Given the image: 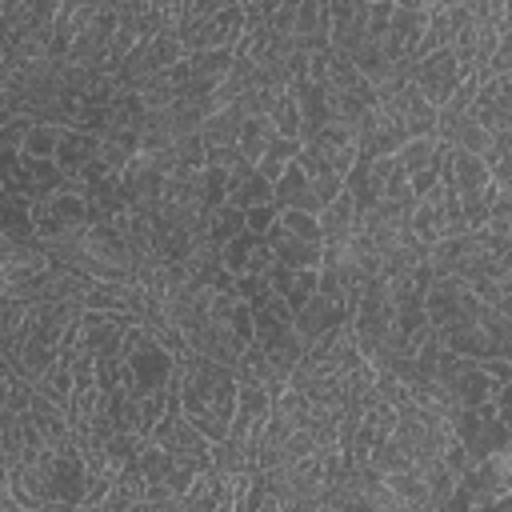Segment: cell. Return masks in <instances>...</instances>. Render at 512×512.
<instances>
[{
    "mask_svg": "<svg viewBox=\"0 0 512 512\" xmlns=\"http://www.w3.org/2000/svg\"><path fill=\"white\" fill-rule=\"evenodd\" d=\"M176 388H180V408L184 416L208 436V440H224L236 416V400H240V376L232 364H220L204 352H188L180 360L176 372Z\"/></svg>",
    "mask_w": 512,
    "mask_h": 512,
    "instance_id": "6da1fadb",
    "label": "cell"
},
{
    "mask_svg": "<svg viewBox=\"0 0 512 512\" xmlns=\"http://www.w3.org/2000/svg\"><path fill=\"white\" fill-rule=\"evenodd\" d=\"M180 372V356L140 320L124 332L120 344V388L136 392V396H152V392H168L176 384Z\"/></svg>",
    "mask_w": 512,
    "mask_h": 512,
    "instance_id": "7a4b0ae2",
    "label": "cell"
},
{
    "mask_svg": "<svg viewBox=\"0 0 512 512\" xmlns=\"http://www.w3.org/2000/svg\"><path fill=\"white\" fill-rule=\"evenodd\" d=\"M436 384H440V396H444L452 416L460 408H468V404H488L496 396V388H500V380L484 368V360H472V356L452 352V348H440Z\"/></svg>",
    "mask_w": 512,
    "mask_h": 512,
    "instance_id": "3957f363",
    "label": "cell"
},
{
    "mask_svg": "<svg viewBox=\"0 0 512 512\" xmlns=\"http://www.w3.org/2000/svg\"><path fill=\"white\" fill-rule=\"evenodd\" d=\"M268 244L276 252L280 264H296V268H320L324 260V228H320V212H304V208H280Z\"/></svg>",
    "mask_w": 512,
    "mask_h": 512,
    "instance_id": "277c9868",
    "label": "cell"
},
{
    "mask_svg": "<svg viewBox=\"0 0 512 512\" xmlns=\"http://www.w3.org/2000/svg\"><path fill=\"white\" fill-rule=\"evenodd\" d=\"M392 328H396V304H392V292H388V276H372L360 292L356 312H352L356 344L372 364L384 356V348L392 340Z\"/></svg>",
    "mask_w": 512,
    "mask_h": 512,
    "instance_id": "5b68a950",
    "label": "cell"
},
{
    "mask_svg": "<svg viewBox=\"0 0 512 512\" xmlns=\"http://www.w3.org/2000/svg\"><path fill=\"white\" fill-rule=\"evenodd\" d=\"M412 232L428 244L444 240V236H456V232H468V220H464V208H460V196L448 180L432 184L428 192H420L412 200Z\"/></svg>",
    "mask_w": 512,
    "mask_h": 512,
    "instance_id": "8992f818",
    "label": "cell"
},
{
    "mask_svg": "<svg viewBox=\"0 0 512 512\" xmlns=\"http://www.w3.org/2000/svg\"><path fill=\"white\" fill-rule=\"evenodd\" d=\"M452 432L456 440L464 444L468 460H484V456H496V452H508L512 448V428L500 420L496 404H468L452 416Z\"/></svg>",
    "mask_w": 512,
    "mask_h": 512,
    "instance_id": "52a82bcc",
    "label": "cell"
},
{
    "mask_svg": "<svg viewBox=\"0 0 512 512\" xmlns=\"http://www.w3.org/2000/svg\"><path fill=\"white\" fill-rule=\"evenodd\" d=\"M424 308H428V320H432V328H436V336H440V332H448V328H460V324L476 320V316L484 312V300L476 296V288H472L468 280H460V276H440V272H436L432 284H428Z\"/></svg>",
    "mask_w": 512,
    "mask_h": 512,
    "instance_id": "ba28073f",
    "label": "cell"
},
{
    "mask_svg": "<svg viewBox=\"0 0 512 512\" xmlns=\"http://www.w3.org/2000/svg\"><path fill=\"white\" fill-rule=\"evenodd\" d=\"M248 28V8L244 0H228L224 8H216L204 20H188L176 28L184 52H200V48H236V40Z\"/></svg>",
    "mask_w": 512,
    "mask_h": 512,
    "instance_id": "9c48e42d",
    "label": "cell"
},
{
    "mask_svg": "<svg viewBox=\"0 0 512 512\" xmlns=\"http://www.w3.org/2000/svg\"><path fill=\"white\" fill-rule=\"evenodd\" d=\"M272 404L276 396L252 380V376H240V400H236V416H232V428H228V440L240 444L252 460H256V448H260V436H264V424L272 416Z\"/></svg>",
    "mask_w": 512,
    "mask_h": 512,
    "instance_id": "30bf717a",
    "label": "cell"
},
{
    "mask_svg": "<svg viewBox=\"0 0 512 512\" xmlns=\"http://www.w3.org/2000/svg\"><path fill=\"white\" fill-rule=\"evenodd\" d=\"M468 76H472V72L460 64V56H456L452 48H436V52H428L424 60L412 64V84H416L436 108H440Z\"/></svg>",
    "mask_w": 512,
    "mask_h": 512,
    "instance_id": "8fae6325",
    "label": "cell"
},
{
    "mask_svg": "<svg viewBox=\"0 0 512 512\" xmlns=\"http://www.w3.org/2000/svg\"><path fill=\"white\" fill-rule=\"evenodd\" d=\"M240 120H244V104H224L216 108L204 124H200V136H204V148H208V164H220V168H232L244 160L240 152Z\"/></svg>",
    "mask_w": 512,
    "mask_h": 512,
    "instance_id": "7c38bea8",
    "label": "cell"
},
{
    "mask_svg": "<svg viewBox=\"0 0 512 512\" xmlns=\"http://www.w3.org/2000/svg\"><path fill=\"white\" fill-rule=\"evenodd\" d=\"M348 320H352L348 300L336 296V292H324V288H316V296H312L304 308H296V332H300L308 344L320 340V336H328L332 328H340V324H348Z\"/></svg>",
    "mask_w": 512,
    "mask_h": 512,
    "instance_id": "4fadbf2b",
    "label": "cell"
},
{
    "mask_svg": "<svg viewBox=\"0 0 512 512\" xmlns=\"http://www.w3.org/2000/svg\"><path fill=\"white\" fill-rule=\"evenodd\" d=\"M428 16H432L428 8H400L396 4L392 20H388V32H384L388 60H416V44H420V36L428 28Z\"/></svg>",
    "mask_w": 512,
    "mask_h": 512,
    "instance_id": "5bb4252c",
    "label": "cell"
},
{
    "mask_svg": "<svg viewBox=\"0 0 512 512\" xmlns=\"http://www.w3.org/2000/svg\"><path fill=\"white\" fill-rule=\"evenodd\" d=\"M304 144H308V148H316L324 160H332L344 176H348V168H352V164H356V156H360L356 128H352V124H344V120H328V124H320Z\"/></svg>",
    "mask_w": 512,
    "mask_h": 512,
    "instance_id": "9a60e30c",
    "label": "cell"
},
{
    "mask_svg": "<svg viewBox=\"0 0 512 512\" xmlns=\"http://www.w3.org/2000/svg\"><path fill=\"white\" fill-rule=\"evenodd\" d=\"M268 200H276V184L252 160H240V164L228 168V204L248 212V208L268 204Z\"/></svg>",
    "mask_w": 512,
    "mask_h": 512,
    "instance_id": "2e32d148",
    "label": "cell"
},
{
    "mask_svg": "<svg viewBox=\"0 0 512 512\" xmlns=\"http://www.w3.org/2000/svg\"><path fill=\"white\" fill-rule=\"evenodd\" d=\"M276 204L280 208H304V212H320L324 208L320 204V192H316V184H312V176H308V168H304L300 156L276 180Z\"/></svg>",
    "mask_w": 512,
    "mask_h": 512,
    "instance_id": "e0dca14e",
    "label": "cell"
},
{
    "mask_svg": "<svg viewBox=\"0 0 512 512\" xmlns=\"http://www.w3.org/2000/svg\"><path fill=\"white\" fill-rule=\"evenodd\" d=\"M268 280H272L276 296H284L292 308H304L316 296V288H320V268H296V264H280L276 260Z\"/></svg>",
    "mask_w": 512,
    "mask_h": 512,
    "instance_id": "ac0fdd59",
    "label": "cell"
},
{
    "mask_svg": "<svg viewBox=\"0 0 512 512\" xmlns=\"http://www.w3.org/2000/svg\"><path fill=\"white\" fill-rule=\"evenodd\" d=\"M320 228H324V244H348L352 232L360 228V212H356V200L348 188L336 192V200H328L320 208Z\"/></svg>",
    "mask_w": 512,
    "mask_h": 512,
    "instance_id": "d6986e66",
    "label": "cell"
},
{
    "mask_svg": "<svg viewBox=\"0 0 512 512\" xmlns=\"http://www.w3.org/2000/svg\"><path fill=\"white\" fill-rule=\"evenodd\" d=\"M96 152H100V136H96V132H88V128H64L60 148H56L52 160L76 180V176L96 160Z\"/></svg>",
    "mask_w": 512,
    "mask_h": 512,
    "instance_id": "ffe728a7",
    "label": "cell"
},
{
    "mask_svg": "<svg viewBox=\"0 0 512 512\" xmlns=\"http://www.w3.org/2000/svg\"><path fill=\"white\" fill-rule=\"evenodd\" d=\"M276 136L280 132H276V124H272L268 112H244V120H240V152H244V160L256 164Z\"/></svg>",
    "mask_w": 512,
    "mask_h": 512,
    "instance_id": "44dd1931",
    "label": "cell"
},
{
    "mask_svg": "<svg viewBox=\"0 0 512 512\" xmlns=\"http://www.w3.org/2000/svg\"><path fill=\"white\" fill-rule=\"evenodd\" d=\"M388 484H392V492L400 496L404 512H408V508H432L428 476H424L420 464H408V468H400V472H388Z\"/></svg>",
    "mask_w": 512,
    "mask_h": 512,
    "instance_id": "7402d4cb",
    "label": "cell"
},
{
    "mask_svg": "<svg viewBox=\"0 0 512 512\" xmlns=\"http://www.w3.org/2000/svg\"><path fill=\"white\" fill-rule=\"evenodd\" d=\"M300 148H304V140H300V136H276V140L268 144V152L256 160V168H260V172H264V176L276 184V180L284 176V168H288V164L300 156Z\"/></svg>",
    "mask_w": 512,
    "mask_h": 512,
    "instance_id": "603a6c76",
    "label": "cell"
},
{
    "mask_svg": "<svg viewBox=\"0 0 512 512\" xmlns=\"http://www.w3.org/2000/svg\"><path fill=\"white\" fill-rule=\"evenodd\" d=\"M268 116H272V124H276L280 136H300V140H304V116H300V104H296V92H292V88H284V92L272 100Z\"/></svg>",
    "mask_w": 512,
    "mask_h": 512,
    "instance_id": "cb8c5ba5",
    "label": "cell"
},
{
    "mask_svg": "<svg viewBox=\"0 0 512 512\" xmlns=\"http://www.w3.org/2000/svg\"><path fill=\"white\" fill-rule=\"evenodd\" d=\"M496 196H500V184H496V180H492V184H484V188H476V192H464V196H460V208H464L468 228H484V224L492 220Z\"/></svg>",
    "mask_w": 512,
    "mask_h": 512,
    "instance_id": "d4e9b609",
    "label": "cell"
},
{
    "mask_svg": "<svg viewBox=\"0 0 512 512\" xmlns=\"http://www.w3.org/2000/svg\"><path fill=\"white\" fill-rule=\"evenodd\" d=\"M36 388L48 396V400H56V404H64L68 408V400H72V388H76V376H72V364L60 356L40 380H36Z\"/></svg>",
    "mask_w": 512,
    "mask_h": 512,
    "instance_id": "484cf974",
    "label": "cell"
},
{
    "mask_svg": "<svg viewBox=\"0 0 512 512\" xmlns=\"http://www.w3.org/2000/svg\"><path fill=\"white\" fill-rule=\"evenodd\" d=\"M60 136H64V128H60V124H32V128H28V136H24L20 156L52 160V156H56V148H60Z\"/></svg>",
    "mask_w": 512,
    "mask_h": 512,
    "instance_id": "4316f807",
    "label": "cell"
},
{
    "mask_svg": "<svg viewBox=\"0 0 512 512\" xmlns=\"http://www.w3.org/2000/svg\"><path fill=\"white\" fill-rule=\"evenodd\" d=\"M244 232V208H236V204H220L212 216H208V236L224 248L232 236H240Z\"/></svg>",
    "mask_w": 512,
    "mask_h": 512,
    "instance_id": "83f0119b",
    "label": "cell"
},
{
    "mask_svg": "<svg viewBox=\"0 0 512 512\" xmlns=\"http://www.w3.org/2000/svg\"><path fill=\"white\" fill-rule=\"evenodd\" d=\"M256 240H264V236H252L248 228L240 232V236H232L220 252H224V268L232 272V276H244L248 272V260H252V252H256Z\"/></svg>",
    "mask_w": 512,
    "mask_h": 512,
    "instance_id": "f1b7e54d",
    "label": "cell"
},
{
    "mask_svg": "<svg viewBox=\"0 0 512 512\" xmlns=\"http://www.w3.org/2000/svg\"><path fill=\"white\" fill-rule=\"evenodd\" d=\"M384 200H396V204H412L416 192H412V176L404 172V164L396 160L392 172H388V184H384Z\"/></svg>",
    "mask_w": 512,
    "mask_h": 512,
    "instance_id": "f546056e",
    "label": "cell"
},
{
    "mask_svg": "<svg viewBox=\"0 0 512 512\" xmlns=\"http://www.w3.org/2000/svg\"><path fill=\"white\" fill-rule=\"evenodd\" d=\"M276 216H280V204H276V200L256 204V208H248V212H244V228H248L252 236H268V232H272V224H276Z\"/></svg>",
    "mask_w": 512,
    "mask_h": 512,
    "instance_id": "4dcf8cb0",
    "label": "cell"
},
{
    "mask_svg": "<svg viewBox=\"0 0 512 512\" xmlns=\"http://www.w3.org/2000/svg\"><path fill=\"white\" fill-rule=\"evenodd\" d=\"M492 404H496V412H500V420L512 428V380H504L500 388H496V396H492Z\"/></svg>",
    "mask_w": 512,
    "mask_h": 512,
    "instance_id": "1f68e13d",
    "label": "cell"
},
{
    "mask_svg": "<svg viewBox=\"0 0 512 512\" xmlns=\"http://www.w3.org/2000/svg\"><path fill=\"white\" fill-rule=\"evenodd\" d=\"M508 484H512V448H508Z\"/></svg>",
    "mask_w": 512,
    "mask_h": 512,
    "instance_id": "d6a6232c",
    "label": "cell"
}]
</instances>
